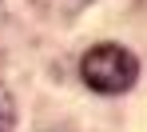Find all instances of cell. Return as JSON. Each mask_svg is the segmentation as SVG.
Returning <instances> with one entry per match:
<instances>
[{"mask_svg": "<svg viewBox=\"0 0 147 132\" xmlns=\"http://www.w3.org/2000/svg\"><path fill=\"white\" fill-rule=\"evenodd\" d=\"M80 76L88 88H96L103 96H119L127 92L135 76H139V60L127 52L123 44H96L84 52V64H80Z\"/></svg>", "mask_w": 147, "mask_h": 132, "instance_id": "cell-1", "label": "cell"}, {"mask_svg": "<svg viewBox=\"0 0 147 132\" xmlns=\"http://www.w3.org/2000/svg\"><path fill=\"white\" fill-rule=\"evenodd\" d=\"M16 128V108H12V96L0 92V132H12Z\"/></svg>", "mask_w": 147, "mask_h": 132, "instance_id": "cell-2", "label": "cell"}]
</instances>
